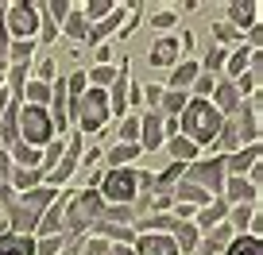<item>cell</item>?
I'll use <instances>...</instances> for the list:
<instances>
[{"mask_svg": "<svg viewBox=\"0 0 263 255\" xmlns=\"http://www.w3.org/2000/svg\"><path fill=\"white\" fill-rule=\"evenodd\" d=\"M93 77H97V82H112V70L101 66V70H93Z\"/></svg>", "mask_w": 263, "mask_h": 255, "instance_id": "ffe728a7", "label": "cell"}, {"mask_svg": "<svg viewBox=\"0 0 263 255\" xmlns=\"http://www.w3.org/2000/svg\"><path fill=\"white\" fill-rule=\"evenodd\" d=\"M174 54H178V43H174V39H159L155 47H151V62H155V66L174 62Z\"/></svg>", "mask_w": 263, "mask_h": 255, "instance_id": "ba28073f", "label": "cell"}, {"mask_svg": "<svg viewBox=\"0 0 263 255\" xmlns=\"http://www.w3.org/2000/svg\"><path fill=\"white\" fill-rule=\"evenodd\" d=\"M194 151H197V147L186 140V135H178V140L171 143V155H174V159H182V163H186V159H194Z\"/></svg>", "mask_w": 263, "mask_h": 255, "instance_id": "8fae6325", "label": "cell"}, {"mask_svg": "<svg viewBox=\"0 0 263 255\" xmlns=\"http://www.w3.org/2000/svg\"><path fill=\"white\" fill-rule=\"evenodd\" d=\"M105 12H116L112 4H85V16H105Z\"/></svg>", "mask_w": 263, "mask_h": 255, "instance_id": "2e32d148", "label": "cell"}, {"mask_svg": "<svg viewBox=\"0 0 263 255\" xmlns=\"http://www.w3.org/2000/svg\"><path fill=\"white\" fill-rule=\"evenodd\" d=\"M182 132H186V140L194 143V147L213 140V135L221 132V112H217L213 101H205V97L190 101V105L182 108Z\"/></svg>", "mask_w": 263, "mask_h": 255, "instance_id": "6da1fadb", "label": "cell"}, {"mask_svg": "<svg viewBox=\"0 0 263 255\" xmlns=\"http://www.w3.org/2000/svg\"><path fill=\"white\" fill-rule=\"evenodd\" d=\"M140 255H178V244L171 236L147 232V236H140Z\"/></svg>", "mask_w": 263, "mask_h": 255, "instance_id": "8992f818", "label": "cell"}, {"mask_svg": "<svg viewBox=\"0 0 263 255\" xmlns=\"http://www.w3.org/2000/svg\"><path fill=\"white\" fill-rule=\"evenodd\" d=\"M244 66H248V50H236V54H232V62H229V74H240Z\"/></svg>", "mask_w": 263, "mask_h": 255, "instance_id": "5bb4252c", "label": "cell"}, {"mask_svg": "<svg viewBox=\"0 0 263 255\" xmlns=\"http://www.w3.org/2000/svg\"><path fill=\"white\" fill-rule=\"evenodd\" d=\"M105 198L108 201H132L136 198V174L132 170H112L105 178Z\"/></svg>", "mask_w": 263, "mask_h": 255, "instance_id": "5b68a950", "label": "cell"}, {"mask_svg": "<svg viewBox=\"0 0 263 255\" xmlns=\"http://www.w3.org/2000/svg\"><path fill=\"white\" fill-rule=\"evenodd\" d=\"M217 174H221V163H201L197 166V178H213L217 182Z\"/></svg>", "mask_w": 263, "mask_h": 255, "instance_id": "4fadbf2b", "label": "cell"}, {"mask_svg": "<svg viewBox=\"0 0 263 255\" xmlns=\"http://www.w3.org/2000/svg\"><path fill=\"white\" fill-rule=\"evenodd\" d=\"M35 182H39V174H35V170H31V174H27V170H20V174H16V186H20V189L35 186Z\"/></svg>", "mask_w": 263, "mask_h": 255, "instance_id": "9a60e30c", "label": "cell"}, {"mask_svg": "<svg viewBox=\"0 0 263 255\" xmlns=\"http://www.w3.org/2000/svg\"><path fill=\"white\" fill-rule=\"evenodd\" d=\"M194 240H197V236H194V228H182V247H186V251L194 247Z\"/></svg>", "mask_w": 263, "mask_h": 255, "instance_id": "d6986e66", "label": "cell"}, {"mask_svg": "<svg viewBox=\"0 0 263 255\" xmlns=\"http://www.w3.org/2000/svg\"><path fill=\"white\" fill-rule=\"evenodd\" d=\"M0 255H35L31 236H0Z\"/></svg>", "mask_w": 263, "mask_h": 255, "instance_id": "52a82bcc", "label": "cell"}, {"mask_svg": "<svg viewBox=\"0 0 263 255\" xmlns=\"http://www.w3.org/2000/svg\"><path fill=\"white\" fill-rule=\"evenodd\" d=\"M224 255H263V247H259V240L255 236H240V240H232L229 244V251Z\"/></svg>", "mask_w": 263, "mask_h": 255, "instance_id": "9c48e42d", "label": "cell"}, {"mask_svg": "<svg viewBox=\"0 0 263 255\" xmlns=\"http://www.w3.org/2000/svg\"><path fill=\"white\" fill-rule=\"evenodd\" d=\"M108 120V101L101 89L85 93L82 101H78V124H82V132H97L101 124Z\"/></svg>", "mask_w": 263, "mask_h": 255, "instance_id": "3957f363", "label": "cell"}, {"mask_svg": "<svg viewBox=\"0 0 263 255\" xmlns=\"http://www.w3.org/2000/svg\"><path fill=\"white\" fill-rule=\"evenodd\" d=\"M178 105H182V97H178V93H171V101H166V112H178Z\"/></svg>", "mask_w": 263, "mask_h": 255, "instance_id": "44dd1931", "label": "cell"}, {"mask_svg": "<svg viewBox=\"0 0 263 255\" xmlns=\"http://www.w3.org/2000/svg\"><path fill=\"white\" fill-rule=\"evenodd\" d=\"M194 77H197V66H194V62H186V66H178V70L171 74V85H174V89H186Z\"/></svg>", "mask_w": 263, "mask_h": 255, "instance_id": "30bf717a", "label": "cell"}, {"mask_svg": "<svg viewBox=\"0 0 263 255\" xmlns=\"http://www.w3.org/2000/svg\"><path fill=\"white\" fill-rule=\"evenodd\" d=\"M66 31H70V35H82V31H85L82 16H70V24H66Z\"/></svg>", "mask_w": 263, "mask_h": 255, "instance_id": "e0dca14e", "label": "cell"}, {"mask_svg": "<svg viewBox=\"0 0 263 255\" xmlns=\"http://www.w3.org/2000/svg\"><path fill=\"white\" fill-rule=\"evenodd\" d=\"M151 24H155V27H171V24H174V16H171V12H159Z\"/></svg>", "mask_w": 263, "mask_h": 255, "instance_id": "ac0fdd59", "label": "cell"}, {"mask_svg": "<svg viewBox=\"0 0 263 255\" xmlns=\"http://www.w3.org/2000/svg\"><path fill=\"white\" fill-rule=\"evenodd\" d=\"M143 135H147V147L159 143V116H147V120H143Z\"/></svg>", "mask_w": 263, "mask_h": 255, "instance_id": "7c38bea8", "label": "cell"}, {"mask_svg": "<svg viewBox=\"0 0 263 255\" xmlns=\"http://www.w3.org/2000/svg\"><path fill=\"white\" fill-rule=\"evenodd\" d=\"M4 12H8V19H4V24H8L12 35H20V39L27 35V39H31V35L39 31V12H43L39 4H8Z\"/></svg>", "mask_w": 263, "mask_h": 255, "instance_id": "277c9868", "label": "cell"}, {"mask_svg": "<svg viewBox=\"0 0 263 255\" xmlns=\"http://www.w3.org/2000/svg\"><path fill=\"white\" fill-rule=\"evenodd\" d=\"M20 135H24V143H31V147L50 143V135H54V120L47 116V108H43V105L20 108Z\"/></svg>", "mask_w": 263, "mask_h": 255, "instance_id": "7a4b0ae2", "label": "cell"}]
</instances>
